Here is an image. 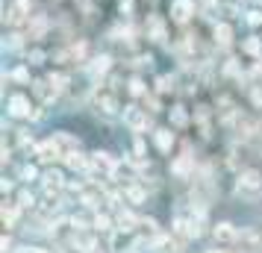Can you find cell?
I'll list each match as a JSON object with an SVG mask.
<instances>
[{
  "label": "cell",
  "instance_id": "1",
  "mask_svg": "<svg viewBox=\"0 0 262 253\" xmlns=\"http://www.w3.org/2000/svg\"><path fill=\"white\" fill-rule=\"evenodd\" d=\"M236 194L242 197V200H250V203H256L262 197V174L259 171H242L238 174V180H236Z\"/></svg>",
  "mask_w": 262,
  "mask_h": 253
},
{
  "label": "cell",
  "instance_id": "2",
  "mask_svg": "<svg viewBox=\"0 0 262 253\" xmlns=\"http://www.w3.org/2000/svg\"><path fill=\"white\" fill-rule=\"evenodd\" d=\"M236 247L238 253H259L262 250V236L256 229H242L236 239Z\"/></svg>",
  "mask_w": 262,
  "mask_h": 253
},
{
  "label": "cell",
  "instance_id": "3",
  "mask_svg": "<svg viewBox=\"0 0 262 253\" xmlns=\"http://www.w3.org/2000/svg\"><path fill=\"white\" fill-rule=\"evenodd\" d=\"M124 124L130 127L133 133H142V130H147L150 118H147V112H142L139 106H127L124 109Z\"/></svg>",
  "mask_w": 262,
  "mask_h": 253
},
{
  "label": "cell",
  "instance_id": "4",
  "mask_svg": "<svg viewBox=\"0 0 262 253\" xmlns=\"http://www.w3.org/2000/svg\"><path fill=\"white\" fill-rule=\"evenodd\" d=\"M212 239L218 241V244H236L238 239V229L230 224V221H221V224H215L212 229Z\"/></svg>",
  "mask_w": 262,
  "mask_h": 253
},
{
  "label": "cell",
  "instance_id": "5",
  "mask_svg": "<svg viewBox=\"0 0 262 253\" xmlns=\"http://www.w3.org/2000/svg\"><path fill=\"white\" fill-rule=\"evenodd\" d=\"M38 159H41L45 165H50V162H56V159H65V150L50 139V142H45V145H38Z\"/></svg>",
  "mask_w": 262,
  "mask_h": 253
},
{
  "label": "cell",
  "instance_id": "6",
  "mask_svg": "<svg viewBox=\"0 0 262 253\" xmlns=\"http://www.w3.org/2000/svg\"><path fill=\"white\" fill-rule=\"evenodd\" d=\"M97 109H100L103 115H115V112H118V100H115V91H109V88H100V91H97Z\"/></svg>",
  "mask_w": 262,
  "mask_h": 253
},
{
  "label": "cell",
  "instance_id": "7",
  "mask_svg": "<svg viewBox=\"0 0 262 253\" xmlns=\"http://www.w3.org/2000/svg\"><path fill=\"white\" fill-rule=\"evenodd\" d=\"M171 174L180 177V180H189L191 174H194V159L191 156H180L174 165H171Z\"/></svg>",
  "mask_w": 262,
  "mask_h": 253
},
{
  "label": "cell",
  "instance_id": "8",
  "mask_svg": "<svg viewBox=\"0 0 262 253\" xmlns=\"http://www.w3.org/2000/svg\"><path fill=\"white\" fill-rule=\"evenodd\" d=\"M92 168L95 171H100V174H106V177H112L115 174V162L109 159V153H92Z\"/></svg>",
  "mask_w": 262,
  "mask_h": 253
},
{
  "label": "cell",
  "instance_id": "9",
  "mask_svg": "<svg viewBox=\"0 0 262 253\" xmlns=\"http://www.w3.org/2000/svg\"><path fill=\"white\" fill-rule=\"evenodd\" d=\"M154 253H183V244L171 236H159L154 241Z\"/></svg>",
  "mask_w": 262,
  "mask_h": 253
},
{
  "label": "cell",
  "instance_id": "10",
  "mask_svg": "<svg viewBox=\"0 0 262 253\" xmlns=\"http://www.w3.org/2000/svg\"><path fill=\"white\" fill-rule=\"evenodd\" d=\"M41 180H45L48 197H53V194H56V192L62 189V174H59V171H45V177H41Z\"/></svg>",
  "mask_w": 262,
  "mask_h": 253
},
{
  "label": "cell",
  "instance_id": "11",
  "mask_svg": "<svg viewBox=\"0 0 262 253\" xmlns=\"http://www.w3.org/2000/svg\"><path fill=\"white\" fill-rule=\"evenodd\" d=\"M65 165H68V168H74V171H83V168H89V165H92V159H85L80 150H71V153H65Z\"/></svg>",
  "mask_w": 262,
  "mask_h": 253
},
{
  "label": "cell",
  "instance_id": "12",
  "mask_svg": "<svg viewBox=\"0 0 262 253\" xmlns=\"http://www.w3.org/2000/svg\"><path fill=\"white\" fill-rule=\"evenodd\" d=\"M9 112H12L15 118L33 115V112H30V100H27V97H12V100H9Z\"/></svg>",
  "mask_w": 262,
  "mask_h": 253
},
{
  "label": "cell",
  "instance_id": "13",
  "mask_svg": "<svg viewBox=\"0 0 262 253\" xmlns=\"http://www.w3.org/2000/svg\"><path fill=\"white\" fill-rule=\"evenodd\" d=\"M171 15H174V21H186L191 15V0H174V6H171Z\"/></svg>",
  "mask_w": 262,
  "mask_h": 253
},
{
  "label": "cell",
  "instance_id": "14",
  "mask_svg": "<svg viewBox=\"0 0 262 253\" xmlns=\"http://www.w3.org/2000/svg\"><path fill=\"white\" fill-rule=\"evenodd\" d=\"M154 142H156V147H159L162 153H168V150H171V145H174V133H171V130H156Z\"/></svg>",
  "mask_w": 262,
  "mask_h": 253
},
{
  "label": "cell",
  "instance_id": "15",
  "mask_svg": "<svg viewBox=\"0 0 262 253\" xmlns=\"http://www.w3.org/2000/svg\"><path fill=\"white\" fill-rule=\"evenodd\" d=\"M136 224H139V218L133 215V212H121V215H118V229H121V233L136 229Z\"/></svg>",
  "mask_w": 262,
  "mask_h": 253
},
{
  "label": "cell",
  "instance_id": "16",
  "mask_svg": "<svg viewBox=\"0 0 262 253\" xmlns=\"http://www.w3.org/2000/svg\"><path fill=\"white\" fill-rule=\"evenodd\" d=\"M215 41H218L221 48H227V44L233 41V30H230L227 24H218V27H215Z\"/></svg>",
  "mask_w": 262,
  "mask_h": 253
},
{
  "label": "cell",
  "instance_id": "17",
  "mask_svg": "<svg viewBox=\"0 0 262 253\" xmlns=\"http://www.w3.org/2000/svg\"><path fill=\"white\" fill-rule=\"evenodd\" d=\"M18 206L21 203H9V200L3 203V224H9V227L15 224V218H18Z\"/></svg>",
  "mask_w": 262,
  "mask_h": 253
},
{
  "label": "cell",
  "instance_id": "18",
  "mask_svg": "<svg viewBox=\"0 0 262 253\" xmlns=\"http://www.w3.org/2000/svg\"><path fill=\"white\" fill-rule=\"evenodd\" d=\"M171 124H174V127H186V124H189V115H186V109L183 106L171 109Z\"/></svg>",
  "mask_w": 262,
  "mask_h": 253
},
{
  "label": "cell",
  "instance_id": "19",
  "mask_svg": "<svg viewBox=\"0 0 262 253\" xmlns=\"http://www.w3.org/2000/svg\"><path fill=\"white\" fill-rule=\"evenodd\" d=\"M242 50H245V53H250V56H259V50H262L259 38H256V36H250L248 41H242Z\"/></svg>",
  "mask_w": 262,
  "mask_h": 253
},
{
  "label": "cell",
  "instance_id": "20",
  "mask_svg": "<svg viewBox=\"0 0 262 253\" xmlns=\"http://www.w3.org/2000/svg\"><path fill=\"white\" fill-rule=\"evenodd\" d=\"M109 62H112L109 56H100V59H95V65H92V74H95V77H97V74L103 77V74L109 71Z\"/></svg>",
  "mask_w": 262,
  "mask_h": 253
},
{
  "label": "cell",
  "instance_id": "21",
  "mask_svg": "<svg viewBox=\"0 0 262 253\" xmlns=\"http://www.w3.org/2000/svg\"><path fill=\"white\" fill-rule=\"evenodd\" d=\"M139 227H142L147 236H156V221L154 218H139Z\"/></svg>",
  "mask_w": 262,
  "mask_h": 253
},
{
  "label": "cell",
  "instance_id": "22",
  "mask_svg": "<svg viewBox=\"0 0 262 253\" xmlns=\"http://www.w3.org/2000/svg\"><path fill=\"white\" fill-rule=\"evenodd\" d=\"M124 194L130 197L133 203H142V200H144V192H142V189H136V186H130V189H127Z\"/></svg>",
  "mask_w": 262,
  "mask_h": 253
},
{
  "label": "cell",
  "instance_id": "23",
  "mask_svg": "<svg viewBox=\"0 0 262 253\" xmlns=\"http://www.w3.org/2000/svg\"><path fill=\"white\" fill-rule=\"evenodd\" d=\"M95 229H100V233H106V229H112V221H109L106 215H97V218H95Z\"/></svg>",
  "mask_w": 262,
  "mask_h": 253
},
{
  "label": "cell",
  "instance_id": "24",
  "mask_svg": "<svg viewBox=\"0 0 262 253\" xmlns=\"http://www.w3.org/2000/svg\"><path fill=\"white\" fill-rule=\"evenodd\" d=\"M250 100L262 109V85H253V88H250Z\"/></svg>",
  "mask_w": 262,
  "mask_h": 253
},
{
  "label": "cell",
  "instance_id": "25",
  "mask_svg": "<svg viewBox=\"0 0 262 253\" xmlns=\"http://www.w3.org/2000/svg\"><path fill=\"white\" fill-rule=\"evenodd\" d=\"M159 91H174V80L171 77H159Z\"/></svg>",
  "mask_w": 262,
  "mask_h": 253
},
{
  "label": "cell",
  "instance_id": "26",
  "mask_svg": "<svg viewBox=\"0 0 262 253\" xmlns=\"http://www.w3.org/2000/svg\"><path fill=\"white\" fill-rule=\"evenodd\" d=\"M83 206H89V209H95V206H97V194L85 192V194H83Z\"/></svg>",
  "mask_w": 262,
  "mask_h": 253
},
{
  "label": "cell",
  "instance_id": "27",
  "mask_svg": "<svg viewBox=\"0 0 262 253\" xmlns=\"http://www.w3.org/2000/svg\"><path fill=\"white\" fill-rule=\"evenodd\" d=\"M18 203H21V206H33L36 200H33V194H30V192H21V194H18Z\"/></svg>",
  "mask_w": 262,
  "mask_h": 253
},
{
  "label": "cell",
  "instance_id": "28",
  "mask_svg": "<svg viewBox=\"0 0 262 253\" xmlns=\"http://www.w3.org/2000/svg\"><path fill=\"white\" fill-rule=\"evenodd\" d=\"M130 95H144V85H142V80H133V83H130Z\"/></svg>",
  "mask_w": 262,
  "mask_h": 253
},
{
  "label": "cell",
  "instance_id": "29",
  "mask_svg": "<svg viewBox=\"0 0 262 253\" xmlns=\"http://www.w3.org/2000/svg\"><path fill=\"white\" fill-rule=\"evenodd\" d=\"M248 24L250 27H259L262 24V15L259 12H248Z\"/></svg>",
  "mask_w": 262,
  "mask_h": 253
},
{
  "label": "cell",
  "instance_id": "30",
  "mask_svg": "<svg viewBox=\"0 0 262 253\" xmlns=\"http://www.w3.org/2000/svg\"><path fill=\"white\" fill-rule=\"evenodd\" d=\"M21 177H24V180H36V168H33V165H27V168L21 171Z\"/></svg>",
  "mask_w": 262,
  "mask_h": 253
},
{
  "label": "cell",
  "instance_id": "31",
  "mask_svg": "<svg viewBox=\"0 0 262 253\" xmlns=\"http://www.w3.org/2000/svg\"><path fill=\"white\" fill-rule=\"evenodd\" d=\"M15 80H21V83H27V71H24V68H18V71H15Z\"/></svg>",
  "mask_w": 262,
  "mask_h": 253
},
{
  "label": "cell",
  "instance_id": "32",
  "mask_svg": "<svg viewBox=\"0 0 262 253\" xmlns=\"http://www.w3.org/2000/svg\"><path fill=\"white\" fill-rule=\"evenodd\" d=\"M21 253H45V250H38V247H24Z\"/></svg>",
  "mask_w": 262,
  "mask_h": 253
},
{
  "label": "cell",
  "instance_id": "33",
  "mask_svg": "<svg viewBox=\"0 0 262 253\" xmlns=\"http://www.w3.org/2000/svg\"><path fill=\"white\" fill-rule=\"evenodd\" d=\"M206 253H230V250H206Z\"/></svg>",
  "mask_w": 262,
  "mask_h": 253
},
{
  "label": "cell",
  "instance_id": "34",
  "mask_svg": "<svg viewBox=\"0 0 262 253\" xmlns=\"http://www.w3.org/2000/svg\"><path fill=\"white\" fill-rule=\"evenodd\" d=\"M80 253H85V250H80Z\"/></svg>",
  "mask_w": 262,
  "mask_h": 253
}]
</instances>
